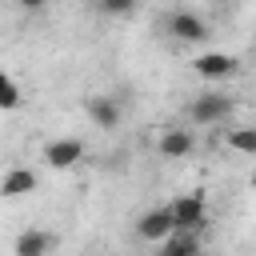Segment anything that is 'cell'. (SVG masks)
I'll list each match as a JSON object with an SVG mask.
<instances>
[{"mask_svg": "<svg viewBox=\"0 0 256 256\" xmlns=\"http://www.w3.org/2000/svg\"><path fill=\"white\" fill-rule=\"evenodd\" d=\"M232 112V96L224 92H200L188 104V124L192 128H208V124H224V116Z\"/></svg>", "mask_w": 256, "mask_h": 256, "instance_id": "6da1fadb", "label": "cell"}, {"mask_svg": "<svg viewBox=\"0 0 256 256\" xmlns=\"http://www.w3.org/2000/svg\"><path fill=\"white\" fill-rule=\"evenodd\" d=\"M164 32L180 44H200V40H208V20L192 8H176L164 16Z\"/></svg>", "mask_w": 256, "mask_h": 256, "instance_id": "7a4b0ae2", "label": "cell"}, {"mask_svg": "<svg viewBox=\"0 0 256 256\" xmlns=\"http://www.w3.org/2000/svg\"><path fill=\"white\" fill-rule=\"evenodd\" d=\"M136 236L148 240V244H164L176 236V216H172V204H156L148 212H140L136 220Z\"/></svg>", "mask_w": 256, "mask_h": 256, "instance_id": "3957f363", "label": "cell"}, {"mask_svg": "<svg viewBox=\"0 0 256 256\" xmlns=\"http://www.w3.org/2000/svg\"><path fill=\"white\" fill-rule=\"evenodd\" d=\"M172 216H176V232H200V228L208 224L204 192H188V196L172 200Z\"/></svg>", "mask_w": 256, "mask_h": 256, "instance_id": "277c9868", "label": "cell"}, {"mask_svg": "<svg viewBox=\"0 0 256 256\" xmlns=\"http://www.w3.org/2000/svg\"><path fill=\"white\" fill-rule=\"evenodd\" d=\"M192 72L204 80H228L240 72V60L232 52H200V56H192Z\"/></svg>", "mask_w": 256, "mask_h": 256, "instance_id": "5b68a950", "label": "cell"}, {"mask_svg": "<svg viewBox=\"0 0 256 256\" xmlns=\"http://www.w3.org/2000/svg\"><path fill=\"white\" fill-rule=\"evenodd\" d=\"M156 152H160L164 160H184V156H192V152H196V132H192V128H184V124H172V128H164V132H160Z\"/></svg>", "mask_w": 256, "mask_h": 256, "instance_id": "8992f818", "label": "cell"}, {"mask_svg": "<svg viewBox=\"0 0 256 256\" xmlns=\"http://www.w3.org/2000/svg\"><path fill=\"white\" fill-rule=\"evenodd\" d=\"M80 160H84V140H76V136H60V140L44 144V164H48V168H56V172L76 168Z\"/></svg>", "mask_w": 256, "mask_h": 256, "instance_id": "52a82bcc", "label": "cell"}, {"mask_svg": "<svg viewBox=\"0 0 256 256\" xmlns=\"http://www.w3.org/2000/svg\"><path fill=\"white\" fill-rule=\"evenodd\" d=\"M88 116H92V124L104 128V132H116V128H120V104H116L112 96H92V100H88Z\"/></svg>", "mask_w": 256, "mask_h": 256, "instance_id": "ba28073f", "label": "cell"}, {"mask_svg": "<svg viewBox=\"0 0 256 256\" xmlns=\"http://www.w3.org/2000/svg\"><path fill=\"white\" fill-rule=\"evenodd\" d=\"M36 184H40V176H36L32 168H8V176H4V184H0V192H4L8 200H20V196H28V192H36Z\"/></svg>", "mask_w": 256, "mask_h": 256, "instance_id": "9c48e42d", "label": "cell"}, {"mask_svg": "<svg viewBox=\"0 0 256 256\" xmlns=\"http://www.w3.org/2000/svg\"><path fill=\"white\" fill-rule=\"evenodd\" d=\"M52 252V236L44 228H24L16 236V256H48Z\"/></svg>", "mask_w": 256, "mask_h": 256, "instance_id": "30bf717a", "label": "cell"}, {"mask_svg": "<svg viewBox=\"0 0 256 256\" xmlns=\"http://www.w3.org/2000/svg\"><path fill=\"white\" fill-rule=\"evenodd\" d=\"M224 144L232 152H240V156H256V128L252 124H236V128H228Z\"/></svg>", "mask_w": 256, "mask_h": 256, "instance_id": "8fae6325", "label": "cell"}, {"mask_svg": "<svg viewBox=\"0 0 256 256\" xmlns=\"http://www.w3.org/2000/svg\"><path fill=\"white\" fill-rule=\"evenodd\" d=\"M156 256H200V240H196V232H176L172 240L160 244Z\"/></svg>", "mask_w": 256, "mask_h": 256, "instance_id": "7c38bea8", "label": "cell"}, {"mask_svg": "<svg viewBox=\"0 0 256 256\" xmlns=\"http://www.w3.org/2000/svg\"><path fill=\"white\" fill-rule=\"evenodd\" d=\"M16 104H20V84L4 72V76H0V108H4V112H12Z\"/></svg>", "mask_w": 256, "mask_h": 256, "instance_id": "4fadbf2b", "label": "cell"}, {"mask_svg": "<svg viewBox=\"0 0 256 256\" xmlns=\"http://www.w3.org/2000/svg\"><path fill=\"white\" fill-rule=\"evenodd\" d=\"M96 8H100V12H108V16H132V12H136V4H132V0H100Z\"/></svg>", "mask_w": 256, "mask_h": 256, "instance_id": "5bb4252c", "label": "cell"}]
</instances>
